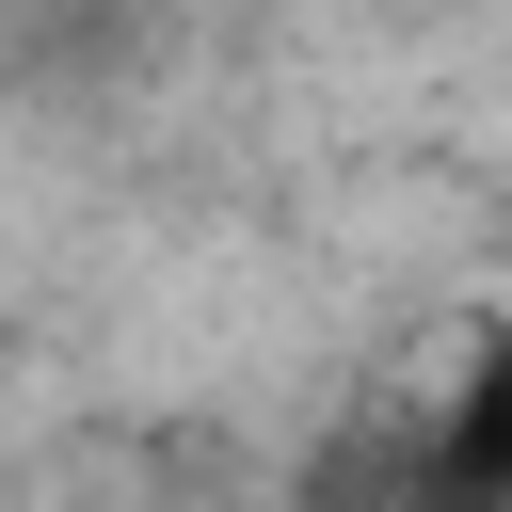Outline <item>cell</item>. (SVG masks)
<instances>
[{"instance_id": "cell-1", "label": "cell", "mask_w": 512, "mask_h": 512, "mask_svg": "<svg viewBox=\"0 0 512 512\" xmlns=\"http://www.w3.org/2000/svg\"><path fill=\"white\" fill-rule=\"evenodd\" d=\"M384 512H512V304L448 352V384L384 432Z\"/></svg>"}]
</instances>
